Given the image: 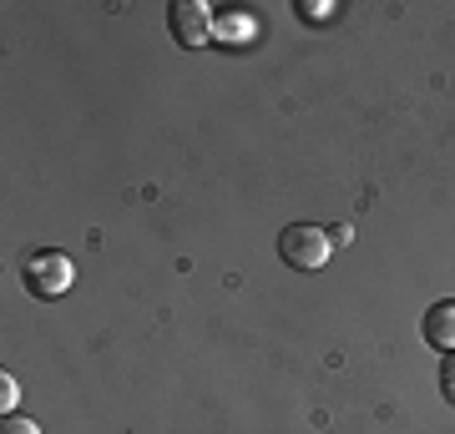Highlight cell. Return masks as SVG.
<instances>
[{
	"label": "cell",
	"instance_id": "7",
	"mask_svg": "<svg viewBox=\"0 0 455 434\" xmlns=\"http://www.w3.org/2000/svg\"><path fill=\"white\" fill-rule=\"evenodd\" d=\"M20 399V389H16V379L11 374H0V404H5V414H11V404Z\"/></svg>",
	"mask_w": 455,
	"mask_h": 434
},
{
	"label": "cell",
	"instance_id": "3",
	"mask_svg": "<svg viewBox=\"0 0 455 434\" xmlns=\"http://www.w3.org/2000/svg\"><path fill=\"white\" fill-rule=\"evenodd\" d=\"M26 288H31L36 298H61V293L71 288V257L66 253H36L31 263H26Z\"/></svg>",
	"mask_w": 455,
	"mask_h": 434
},
{
	"label": "cell",
	"instance_id": "5",
	"mask_svg": "<svg viewBox=\"0 0 455 434\" xmlns=\"http://www.w3.org/2000/svg\"><path fill=\"white\" fill-rule=\"evenodd\" d=\"M253 31H259V20H248V16H223L212 36H223V41H243V36H253Z\"/></svg>",
	"mask_w": 455,
	"mask_h": 434
},
{
	"label": "cell",
	"instance_id": "8",
	"mask_svg": "<svg viewBox=\"0 0 455 434\" xmlns=\"http://www.w3.org/2000/svg\"><path fill=\"white\" fill-rule=\"evenodd\" d=\"M0 434H41V430H36L31 419H11V414H5V430H0Z\"/></svg>",
	"mask_w": 455,
	"mask_h": 434
},
{
	"label": "cell",
	"instance_id": "1",
	"mask_svg": "<svg viewBox=\"0 0 455 434\" xmlns=\"http://www.w3.org/2000/svg\"><path fill=\"white\" fill-rule=\"evenodd\" d=\"M329 253H334V242H329L324 227H314V223H293L278 233V257L289 268H299V273H319L329 263Z\"/></svg>",
	"mask_w": 455,
	"mask_h": 434
},
{
	"label": "cell",
	"instance_id": "6",
	"mask_svg": "<svg viewBox=\"0 0 455 434\" xmlns=\"http://www.w3.org/2000/svg\"><path fill=\"white\" fill-rule=\"evenodd\" d=\"M440 389H445V399L455 404V354L440 359Z\"/></svg>",
	"mask_w": 455,
	"mask_h": 434
},
{
	"label": "cell",
	"instance_id": "4",
	"mask_svg": "<svg viewBox=\"0 0 455 434\" xmlns=\"http://www.w3.org/2000/svg\"><path fill=\"white\" fill-rule=\"evenodd\" d=\"M420 334L430 349H440V354H455V304H435L430 313H425Z\"/></svg>",
	"mask_w": 455,
	"mask_h": 434
},
{
	"label": "cell",
	"instance_id": "2",
	"mask_svg": "<svg viewBox=\"0 0 455 434\" xmlns=\"http://www.w3.org/2000/svg\"><path fill=\"white\" fill-rule=\"evenodd\" d=\"M167 26H172V36H178L182 46H208L212 31H218V16L203 0H172L167 5Z\"/></svg>",
	"mask_w": 455,
	"mask_h": 434
}]
</instances>
